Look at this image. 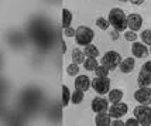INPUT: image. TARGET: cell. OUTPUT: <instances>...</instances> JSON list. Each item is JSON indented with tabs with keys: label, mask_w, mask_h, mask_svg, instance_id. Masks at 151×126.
<instances>
[{
	"label": "cell",
	"mask_w": 151,
	"mask_h": 126,
	"mask_svg": "<svg viewBox=\"0 0 151 126\" xmlns=\"http://www.w3.org/2000/svg\"><path fill=\"white\" fill-rule=\"evenodd\" d=\"M107 20L110 23V26H113V28L117 30V31H124L126 27H127V16L119 7H113L110 10Z\"/></svg>",
	"instance_id": "6da1fadb"
},
{
	"label": "cell",
	"mask_w": 151,
	"mask_h": 126,
	"mask_svg": "<svg viewBox=\"0 0 151 126\" xmlns=\"http://www.w3.org/2000/svg\"><path fill=\"white\" fill-rule=\"evenodd\" d=\"M93 38H95V33H93L92 28L86 26H79L76 28V35H75V40L78 43V46H88V44H92Z\"/></svg>",
	"instance_id": "7a4b0ae2"
},
{
	"label": "cell",
	"mask_w": 151,
	"mask_h": 126,
	"mask_svg": "<svg viewBox=\"0 0 151 126\" xmlns=\"http://www.w3.org/2000/svg\"><path fill=\"white\" fill-rule=\"evenodd\" d=\"M102 64L105 67H107L110 71H113V70H116L122 64V55L117 51H113V50L112 51H107L102 57Z\"/></svg>",
	"instance_id": "3957f363"
},
{
	"label": "cell",
	"mask_w": 151,
	"mask_h": 126,
	"mask_svg": "<svg viewBox=\"0 0 151 126\" xmlns=\"http://www.w3.org/2000/svg\"><path fill=\"white\" fill-rule=\"evenodd\" d=\"M134 116L140 125H151V108L148 105H140L134 108Z\"/></svg>",
	"instance_id": "277c9868"
},
{
	"label": "cell",
	"mask_w": 151,
	"mask_h": 126,
	"mask_svg": "<svg viewBox=\"0 0 151 126\" xmlns=\"http://www.w3.org/2000/svg\"><path fill=\"white\" fill-rule=\"evenodd\" d=\"M92 88L99 95L109 93V91H110V80H109V77H96L92 81Z\"/></svg>",
	"instance_id": "5b68a950"
},
{
	"label": "cell",
	"mask_w": 151,
	"mask_h": 126,
	"mask_svg": "<svg viewBox=\"0 0 151 126\" xmlns=\"http://www.w3.org/2000/svg\"><path fill=\"white\" fill-rule=\"evenodd\" d=\"M138 86H150L151 85V61H147L143 64L141 71L137 78Z\"/></svg>",
	"instance_id": "8992f818"
},
{
	"label": "cell",
	"mask_w": 151,
	"mask_h": 126,
	"mask_svg": "<svg viewBox=\"0 0 151 126\" xmlns=\"http://www.w3.org/2000/svg\"><path fill=\"white\" fill-rule=\"evenodd\" d=\"M134 99L140 102L141 105H150L151 104V88L150 86H140L134 92Z\"/></svg>",
	"instance_id": "52a82bcc"
},
{
	"label": "cell",
	"mask_w": 151,
	"mask_h": 126,
	"mask_svg": "<svg viewBox=\"0 0 151 126\" xmlns=\"http://www.w3.org/2000/svg\"><path fill=\"white\" fill-rule=\"evenodd\" d=\"M129 111V106L123 104V102H116L109 108V115L112 116L113 119H120L122 116H124Z\"/></svg>",
	"instance_id": "ba28073f"
},
{
	"label": "cell",
	"mask_w": 151,
	"mask_h": 126,
	"mask_svg": "<svg viewBox=\"0 0 151 126\" xmlns=\"http://www.w3.org/2000/svg\"><path fill=\"white\" fill-rule=\"evenodd\" d=\"M109 109V99H105L102 96H96L92 101V111L96 113H103Z\"/></svg>",
	"instance_id": "9c48e42d"
},
{
	"label": "cell",
	"mask_w": 151,
	"mask_h": 126,
	"mask_svg": "<svg viewBox=\"0 0 151 126\" xmlns=\"http://www.w3.org/2000/svg\"><path fill=\"white\" fill-rule=\"evenodd\" d=\"M150 53V50L147 48L144 43H138V41H134L132 46V54L137 58H144L147 57V54Z\"/></svg>",
	"instance_id": "30bf717a"
},
{
	"label": "cell",
	"mask_w": 151,
	"mask_h": 126,
	"mask_svg": "<svg viewBox=\"0 0 151 126\" xmlns=\"http://www.w3.org/2000/svg\"><path fill=\"white\" fill-rule=\"evenodd\" d=\"M143 26V17L140 14L133 13L127 17V27L132 30V31H138Z\"/></svg>",
	"instance_id": "8fae6325"
},
{
	"label": "cell",
	"mask_w": 151,
	"mask_h": 126,
	"mask_svg": "<svg viewBox=\"0 0 151 126\" xmlns=\"http://www.w3.org/2000/svg\"><path fill=\"white\" fill-rule=\"evenodd\" d=\"M92 85V82H91V78L88 77V75H79L76 77V80H75V88L79 89V91H88L89 89V86Z\"/></svg>",
	"instance_id": "7c38bea8"
},
{
	"label": "cell",
	"mask_w": 151,
	"mask_h": 126,
	"mask_svg": "<svg viewBox=\"0 0 151 126\" xmlns=\"http://www.w3.org/2000/svg\"><path fill=\"white\" fill-rule=\"evenodd\" d=\"M134 67H136V61L134 58H124V61H122V64H120V71L123 74H130L134 70Z\"/></svg>",
	"instance_id": "4fadbf2b"
},
{
	"label": "cell",
	"mask_w": 151,
	"mask_h": 126,
	"mask_svg": "<svg viewBox=\"0 0 151 126\" xmlns=\"http://www.w3.org/2000/svg\"><path fill=\"white\" fill-rule=\"evenodd\" d=\"M112 116L109 115V113H98V116L95 118V123L98 126H110L112 125Z\"/></svg>",
	"instance_id": "5bb4252c"
},
{
	"label": "cell",
	"mask_w": 151,
	"mask_h": 126,
	"mask_svg": "<svg viewBox=\"0 0 151 126\" xmlns=\"http://www.w3.org/2000/svg\"><path fill=\"white\" fill-rule=\"evenodd\" d=\"M86 55L83 51H81L79 48H73L72 50V62H75V64H83L85 62V58Z\"/></svg>",
	"instance_id": "9a60e30c"
},
{
	"label": "cell",
	"mask_w": 151,
	"mask_h": 126,
	"mask_svg": "<svg viewBox=\"0 0 151 126\" xmlns=\"http://www.w3.org/2000/svg\"><path fill=\"white\" fill-rule=\"evenodd\" d=\"M123 91L122 89H110L109 91V102H112V104H116V102H120L122 98H123Z\"/></svg>",
	"instance_id": "2e32d148"
},
{
	"label": "cell",
	"mask_w": 151,
	"mask_h": 126,
	"mask_svg": "<svg viewBox=\"0 0 151 126\" xmlns=\"http://www.w3.org/2000/svg\"><path fill=\"white\" fill-rule=\"evenodd\" d=\"M83 53H85L86 57H91V58H98L99 57V50L96 46H93V44H88L85 46V50H83Z\"/></svg>",
	"instance_id": "e0dca14e"
},
{
	"label": "cell",
	"mask_w": 151,
	"mask_h": 126,
	"mask_svg": "<svg viewBox=\"0 0 151 126\" xmlns=\"http://www.w3.org/2000/svg\"><path fill=\"white\" fill-rule=\"evenodd\" d=\"M71 23H72V13L68 9H64L62 10V27L68 28L71 27Z\"/></svg>",
	"instance_id": "ac0fdd59"
},
{
	"label": "cell",
	"mask_w": 151,
	"mask_h": 126,
	"mask_svg": "<svg viewBox=\"0 0 151 126\" xmlns=\"http://www.w3.org/2000/svg\"><path fill=\"white\" fill-rule=\"evenodd\" d=\"M98 61H96V58H91V57H88L85 60V62H83V68H85L86 71H95L96 68H98Z\"/></svg>",
	"instance_id": "d6986e66"
},
{
	"label": "cell",
	"mask_w": 151,
	"mask_h": 126,
	"mask_svg": "<svg viewBox=\"0 0 151 126\" xmlns=\"http://www.w3.org/2000/svg\"><path fill=\"white\" fill-rule=\"evenodd\" d=\"M71 98H72V96H71V92H69V88L66 85H62V106H64V108L68 106Z\"/></svg>",
	"instance_id": "ffe728a7"
},
{
	"label": "cell",
	"mask_w": 151,
	"mask_h": 126,
	"mask_svg": "<svg viewBox=\"0 0 151 126\" xmlns=\"http://www.w3.org/2000/svg\"><path fill=\"white\" fill-rule=\"evenodd\" d=\"M71 101H72V104H75V105H79V104L83 101V91H79V89H76V91L72 93V98H71Z\"/></svg>",
	"instance_id": "44dd1931"
},
{
	"label": "cell",
	"mask_w": 151,
	"mask_h": 126,
	"mask_svg": "<svg viewBox=\"0 0 151 126\" xmlns=\"http://www.w3.org/2000/svg\"><path fill=\"white\" fill-rule=\"evenodd\" d=\"M109 68L107 67H105L103 64H100V65H98V68L95 70V74H96V77H107L109 75Z\"/></svg>",
	"instance_id": "7402d4cb"
},
{
	"label": "cell",
	"mask_w": 151,
	"mask_h": 126,
	"mask_svg": "<svg viewBox=\"0 0 151 126\" xmlns=\"http://www.w3.org/2000/svg\"><path fill=\"white\" fill-rule=\"evenodd\" d=\"M66 74H68V75H71V77L78 75V74H79V65H78V64H75V62L69 64V65L66 67Z\"/></svg>",
	"instance_id": "603a6c76"
},
{
	"label": "cell",
	"mask_w": 151,
	"mask_h": 126,
	"mask_svg": "<svg viewBox=\"0 0 151 126\" xmlns=\"http://www.w3.org/2000/svg\"><path fill=\"white\" fill-rule=\"evenodd\" d=\"M96 26H98L100 30H107L109 26H110V23H109V20H106L103 17H99L98 20H96Z\"/></svg>",
	"instance_id": "cb8c5ba5"
},
{
	"label": "cell",
	"mask_w": 151,
	"mask_h": 126,
	"mask_svg": "<svg viewBox=\"0 0 151 126\" xmlns=\"http://www.w3.org/2000/svg\"><path fill=\"white\" fill-rule=\"evenodd\" d=\"M141 40H143L144 44L151 46V30H144V31L141 33Z\"/></svg>",
	"instance_id": "d4e9b609"
},
{
	"label": "cell",
	"mask_w": 151,
	"mask_h": 126,
	"mask_svg": "<svg viewBox=\"0 0 151 126\" xmlns=\"http://www.w3.org/2000/svg\"><path fill=\"white\" fill-rule=\"evenodd\" d=\"M124 38L127 41H132V43H134V41L137 40V34H136V31H124Z\"/></svg>",
	"instance_id": "484cf974"
},
{
	"label": "cell",
	"mask_w": 151,
	"mask_h": 126,
	"mask_svg": "<svg viewBox=\"0 0 151 126\" xmlns=\"http://www.w3.org/2000/svg\"><path fill=\"white\" fill-rule=\"evenodd\" d=\"M64 35H65V37H75V35H76V30L72 28V27L64 28Z\"/></svg>",
	"instance_id": "4316f807"
},
{
	"label": "cell",
	"mask_w": 151,
	"mask_h": 126,
	"mask_svg": "<svg viewBox=\"0 0 151 126\" xmlns=\"http://www.w3.org/2000/svg\"><path fill=\"white\" fill-rule=\"evenodd\" d=\"M126 125L127 126H137V125H140V122H138V119L134 116V118H130V119L126 120Z\"/></svg>",
	"instance_id": "83f0119b"
},
{
	"label": "cell",
	"mask_w": 151,
	"mask_h": 126,
	"mask_svg": "<svg viewBox=\"0 0 151 126\" xmlns=\"http://www.w3.org/2000/svg\"><path fill=\"white\" fill-rule=\"evenodd\" d=\"M110 37H112L113 40H117V38H119V31H117V30L112 31V33H110Z\"/></svg>",
	"instance_id": "f1b7e54d"
},
{
	"label": "cell",
	"mask_w": 151,
	"mask_h": 126,
	"mask_svg": "<svg viewBox=\"0 0 151 126\" xmlns=\"http://www.w3.org/2000/svg\"><path fill=\"white\" fill-rule=\"evenodd\" d=\"M113 125H114V126H123V125H126V123H124V122H122L120 119H114Z\"/></svg>",
	"instance_id": "f546056e"
},
{
	"label": "cell",
	"mask_w": 151,
	"mask_h": 126,
	"mask_svg": "<svg viewBox=\"0 0 151 126\" xmlns=\"http://www.w3.org/2000/svg\"><path fill=\"white\" fill-rule=\"evenodd\" d=\"M134 6H140V4H143L144 3V0H130Z\"/></svg>",
	"instance_id": "4dcf8cb0"
},
{
	"label": "cell",
	"mask_w": 151,
	"mask_h": 126,
	"mask_svg": "<svg viewBox=\"0 0 151 126\" xmlns=\"http://www.w3.org/2000/svg\"><path fill=\"white\" fill-rule=\"evenodd\" d=\"M66 51V47H65V43L62 41V53H65Z\"/></svg>",
	"instance_id": "1f68e13d"
},
{
	"label": "cell",
	"mask_w": 151,
	"mask_h": 126,
	"mask_svg": "<svg viewBox=\"0 0 151 126\" xmlns=\"http://www.w3.org/2000/svg\"><path fill=\"white\" fill-rule=\"evenodd\" d=\"M119 1H123V3H126V1H129V0H119Z\"/></svg>",
	"instance_id": "d6a6232c"
},
{
	"label": "cell",
	"mask_w": 151,
	"mask_h": 126,
	"mask_svg": "<svg viewBox=\"0 0 151 126\" xmlns=\"http://www.w3.org/2000/svg\"><path fill=\"white\" fill-rule=\"evenodd\" d=\"M150 54H151V47H150Z\"/></svg>",
	"instance_id": "836d02e7"
}]
</instances>
